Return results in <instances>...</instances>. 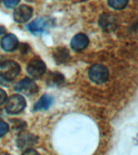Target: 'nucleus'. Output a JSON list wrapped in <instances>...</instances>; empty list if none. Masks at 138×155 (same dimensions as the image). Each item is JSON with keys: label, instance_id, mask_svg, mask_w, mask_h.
Here are the masks:
<instances>
[{"label": "nucleus", "instance_id": "obj_1", "mask_svg": "<svg viewBox=\"0 0 138 155\" xmlns=\"http://www.w3.org/2000/svg\"><path fill=\"white\" fill-rule=\"evenodd\" d=\"M20 66L18 63L13 61H2L0 63V79L2 83L13 81L19 74Z\"/></svg>", "mask_w": 138, "mask_h": 155}, {"label": "nucleus", "instance_id": "obj_19", "mask_svg": "<svg viewBox=\"0 0 138 155\" xmlns=\"http://www.w3.org/2000/svg\"><path fill=\"white\" fill-rule=\"evenodd\" d=\"M22 155H41L37 151L32 149H28V150H24V152L23 153Z\"/></svg>", "mask_w": 138, "mask_h": 155}, {"label": "nucleus", "instance_id": "obj_8", "mask_svg": "<svg viewBox=\"0 0 138 155\" xmlns=\"http://www.w3.org/2000/svg\"><path fill=\"white\" fill-rule=\"evenodd\" d=\"M99 24L103 30L107 32L114 31L117 27V20L115 15L110 13H104L100 16Z\"/></svg>", "mask_w": 138, "mask_h": 155}, {"label": "nucleus", "instance_id": "obj_12", "mask_svg": "<svg viewBox=\"0 0 138 155\" xmlns=\"http://www.w3.org/2000/svg\"><path fill=\"white\" fill-rule=\"evenodd\" d=\"M53 98L49 94H44L41 99L36 102L34 105L33 111H41V110H48L53 104Z\"/></svg>", "mask_w": 138, "mask_h": 155}, {"label": "nucleus", "instance_id": "obj_14", "mask_svg": "<svg viewBox=\"0 0 138 155\" xmlns=\"http://www.w3.org/2000/svg\"><path fill=\"white\" fill-rule=\"evenodd\" d=\"M128 0H108V4L114 9L121 10L128 5Z\"/></svg>", "mask_w": 138, "mask_h": 155}, {"label": "nucleus", "instance_id": "obj_6", "mask_svg": "<svg viewBox=\"0 0 138 155\" xmlns=\"http://www.w3.org/2000/svg\"><path fill=\"white\" fill-rule=\"evenodd\" d=\"M32 13H33V10L31 7L27 5H21L15 10L13 17L15 21L19 24H23L31 19Z\"/></svg>", "mask_w": 138, "mask_h": 155}, {"label": "nucleus", "instance_id": "obj_9", "mask_svg": "<svg viewBox=\"0 0 138 155\" xmlns=\"http://www.w3.org/2000/svg\"><path fill=\"white\" fill-rule=\"evenodd\" d=\"M49 25V20L45 18H38L28 25V29L33 34H41L45 31Z\"/></svg>", "mask_w": 138, "mask_h": 155}, {"label": "nucleus", "instance_id": "obj_11", "mask_svg": "<svg viewBox=\"0 0 138 155\" xmlns=\"http://www.w3.org/2000/svg\"><path fill=\"white\" fill-rule=\"evenodd\" d=\"M19 45V41L14 34H7L1 40V47L7 52L14 51Z\"/></svg>", "mask_w": 138, "mask_h": 155}, {"label": "nucleus", "instance_id": "obj_3", "mask_svg": "<svg viewBox=\"0 0 138 155\" xmlns=\"http://www.w3.org/2000/svg\"><path fill=\"white\" fill-rule=\"evenodd\" d=\"M109 76L108 70L101 64L92 65L89 70V77L92 82L97 84H102L107 80Z\"/></svg>", "mask_w": 138, "mask_h": 155}, {"label": "nucleus", "instance_id": "obj_7", "mask_svg": "<svg viewBox=\"0 0 138 155\" xmlns=\"http://www.w3.org/2000/svg\"><path fill=\"white\" fill-rule=\"evenodd\" d=\"M37 138L34 135L28 132H22L17 138V146L20 150H28L36 144Z\"/></svg>", "mask_w": 138, "mask_h": 155}, {"label": "nucleus", "instance_id": "obj_23", "mask_svg": "<svg viewBox=\"0 0 138 155\" xmlns=\"http://www.w3.org/2000/svg\"><path fill=\"white\" fill-rule=\"evenodd\" d=\"M1 2H2V0H0V3H1Z\"/></svg>", "mask_w": 138, "mask_h": 155}, {"label": "nucleus", "instance_id": "obj_18", "mask_svg": "<svg viewBox=\"0 0 138 155\" xmlns=\"http://www.w3.org/2000/svg\"><path fill=\"white\" fill-rule=\"evenodd\" d=\"M6 99H7V94H6V92L0 88V105L4 104Z\"/></svg>", "mask_w": 138, "mask_h": 155}, {"label": "nucleus", "instance_id": "obj_16", "mask_svg": "<svg viewBox=\"0 0 138 155\" xmlns=\"http://www.w3.org/2000/svg\"><path fill=\"white\" fill-rule=\"evenodd\" d=\"M9 131V125L4 121L0 120V137L6 135Z\"/></svg>", "mask_w": 138, "mask_h": 155}, {"label": "nucleus", "instance_id": "obj_4", "mask_svg": "<svg viewBox=\"0 0 138 155\" xmlns=\"http://www.w3.org/2000/svg\"><path fill=\"white\" fill-rule=\"evenodd\" d=\"M27 71L31 77L39 78L45 73L46 65L43 61H41V59L33 58L28 64Z\"/></svg>", "mask_w": 138, "mask_h": 155}, {"label": "nucleus", "instance_id": "obj_13", "mask_svg": "<svg viewBox=\"0 0 138 155\" xmlns=\"http://www.w3.org/2000/svg\"><path fill=\"white\" fill-rule=\"evenodd\" d=\"M68 50L65 49V48H59V50L57 51L55 53V56H54V59L56 60V61L58 63V64H61V63L65 62L66 59L68 58Z\"/></svg>", "mask_w": 138, "mask_h": 155}, {"label": "nucleus", "instance_id": "obj_2", "mask_svg": "<svg viewBox=\"0 0 138 155\" xmlns=\"http://www.w3.org/2000/svg\"><path fill=\"white\" fill-rule=\"evenodd\" d=\"M26 107V100L19 94H14L10 97L7 101L5 108L7 113L16 115L24 111Z\"/></svg>", "mask_w": 138, "mask_h": 155}, {"label": "nucleus", "instance_id": "obj_10", "mask_svg": "<svg viewBox=\"0 0 138 155\" xmlns=\"http://www.w3.org/2000/svg\"><path fill=\"white\" fill-rule=\"evenodd\" d=\"M70 45L74 50L76 52H81L84 50L89 45V39L87 35L83 33H78L73 37Z\"/></svg>", "mask_w": 138, "mask_h": 155}, {"label": "nucleus", "instance_id": "obj_15", "mask_svg": "<svg viewBox=\"0 0 138 155\" xmlns=\"http://www.w3.org/2000/svg\"><path fill=\"white\" fill-rule=\"evenodd\" d=\"M64 81V77L59 73H52L48 77V82L50 84L60 85Z\"/></svg>", "mask_w": 138, "mask_h": 155}, {"label": "nucleus", "instance_id": "obj_17", "mask_svg": "<svg viewBox=\"0 0 138 155\" xmlns=\"http://www.w3.org/2000/svg\"><path fill=\"white\" fill-rule=\"evenodd\" d=\"M20 0H3V3L8 8H13L19 4Z\"/></svg>", "mask_w": 138, "mask_h": 155}, {"label": "nucleus", "instance_id": "obj_5", "mask_svg": "<svg viewBox=\"0 0 138 155\" xmlns=\"http://www.w3.org/2000/svg\"><path fill=\"white\" fill-rule=\"evenodd\" d=\"M15 90L27 95H31L38 91V87L33 80L25 78L15 85Z\"/></svg>", "mask_w": 138, "mask_h": 155}, {"label": "nucleus", "instance_id": "obj_21", "mask_svg": "<svg viewBox=\"0 0 138 155\" xmlns=\"http://www.w3.org/2000/svg\"><path fill=\"white\" fill-rule=\"evenodd\" d=\"M27 2H34V1H36V0H26Z\"/></svg>", "mask_w": 138, "mask_h": 155}, {"label": "nucleus", "instance_id": "obj_22", "mask_svg": "<svg viewBox=\"0 0 138 155\" xmlns=\"http://www.w3.org/2000/svg\"><path fill=\"white\" fill-rule=\"evenodd\" d=\"M2 155H11V154H8V153H4V154H2Z\"/></svg>", "mask_w": 138, "mask_h": 155}, {"label": "nucleus", "instance_id": "obj_20", "mask_svg": "<svg viewBox=\"0 0 138 155\" xmlns=\"http://www.w3.org/2000/svg\"><path fill=\"white\" fill-rule=\"evenodd\" d=\"M5 31H6V29H5L3 27L0 26V35H1V34H2V33H4Z\"/></svg>", "mask_w": 138, "mask_h": 155}]
</instances>
